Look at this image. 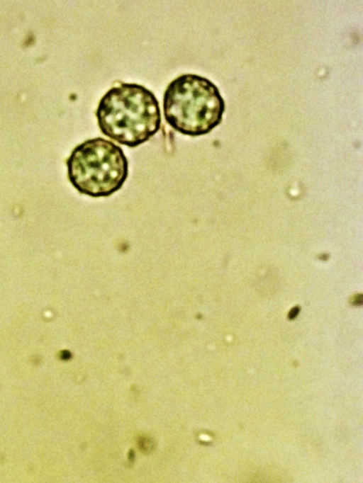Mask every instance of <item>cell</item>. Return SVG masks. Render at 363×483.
<instances>
[{
	"instance_id": "5b68a950",
	"label": "cell",
	"mask_w": 363,
	"mask_h": 483,
	"mask_svg": "<svg viewBox=\"0 0 363 483\" xmlns=\"http://www.w3.org/2000/svg\"><path fill=\"white\" fill-rule=\"evenodd\" d=\"M359 301L360 302H362V295H360L359 296H357L356 298H354V304H355V305H359V304H360V303L359 302Z\"/></svg>"
},
{
	"instance_id": "3957f363",
	"label": "cell",
	"mask_w": 363,
	"mask_h": 483,
	"mask_svg": "<svg viewBox=\"0 0 363 483\" xmlns=\"http://www.w3.org/2000/svg\"><path fill=\"white\" fill-rule=\"evenodd\" d=\"M68 177L81 193L105 197L119 190L127 178L128 163L122 149L101 137L85 141L72 152Z\"/></svg>"
},
{
	"instance_id": "7a4b0ae2",
	"label": "cell",
	"mask_w": 363,
	"mask_h": 483,
	"mask_svg": "<svg viewBox=\"0 0 363 483\" xmlns=\"http://www.w3.org/2000/svg\"><path fill=\"white\" fill-rule=\"evenodd\" d=\"M164 115L175 130L186 135L206 134L222 120L225 103L216 85L191 74H183L167 86Z\"/></svg>"
},
{
	"instance_id": "277c9868",
	"label": "cell",
	"mask_w": 363,
	"mask_h": 483,
	"mask_svg": "<svg viewBox=\"0 0 363 483\" xmlns=\"http://www.w3.org/2000/svg\"><path fill=\"white\" fill-rule=\"evenodd\" d=\"M299 308L298 307H294L289 314V318L292 319L294 318L298 313Z\"/></svg>"
},
{
	"instance_id": "6da1fadb",
	"label": "cell",
	"mask_w": 363,
	"mask_h": 483,
	"mask_svg": "<svg viewBox=\"0 0 363 483\" xmlns=\"http://www.w3.org/2000/svg\"><path fill=\"white\" fill-rule=\"evenodd\" d=\"M96 115L103 134L130 147L148 140L161 125L156 97L137 84L121 83L108 90L101 99Z\"/></svg>"
}]
</instances>
